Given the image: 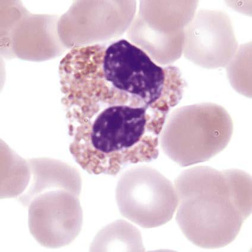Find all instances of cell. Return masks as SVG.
Listing matches in <instances>:
<instances>
[{
	"mask_svg": "<svg viewBox=\"0 0 252 252\" xmlns=\"http://www.w3.org/2000/svg\"><path fill=\"white\" fill-rule=\"evenodd\" d=\"M174 186L179 199L177 224L198 247L228 245L252 214V177L244 171L197 166L183 171Z\"/></svg>",
	"mask_w": 252,
	"mask_h": 252,
	"instance_id": "6da1fadb",
	"label": "cell"
},
{
	"mask_svg": "<svg viewBox=\"0 0 252 252\" xmlns=\"http://www.w3.org/2000/svg\"><path fill=\"white\" fill-rule=\"evenodd\" d=\"M233 133L231 117L224 107L200 103L176 109L159 137L166 156L180 167L208 161L227 147Z\"/></svg>",
	"mask_w": 252,
	"mask_h": 252,
	"instance_id": "7a4b0ae2",
	"label": "cell"
},
{
	"mask_svg": "<svg viewBox=\"0 0 252 252\" xmlns=\"http://www.w3.org/2000/svg\"><path fill=\"white\" fill-rule=\"evenodd\" d=\"M197 6V1H141L128 38L156 64L171 65L182 56L185 30Z\"/></svg>",
	"mask_w": 252,
	"mask_h": 252,
	"instance_id": "3957f363",
	"label": "cell"
},
{
	"mask_svg": "<svg viewBox=\"0 0 252 252\" xmlns=\"http://www.w3.org/2000/svg\"><path fill=\"white\" fill-rule=\"evenodd\" d=\"M120 213L145 228L160 227L170 221L179 205L175 188L159 171L147 165L126 171L116 190Z\"/></svg>",
	"mask_w": 252,
	"mask_h": 252,
	"instance_id": "277c9868",
	"label": "cell"
},
{
	"mask_svg": "<svg viewBox=\"0 0 252 252\" xmlns=\"http://www.w3.org/2000/svg\"><path fill=\"white\" fill-rule=\"evenodd\" d=\"M239 47L231 20L224 11L200 10L185 28L183 54L199 67H225Z\"/></svg>",
	"mask_w": 252,
	"mask_h": 252,
	"instance_id": "5b68a950",
	"label": "cell"
},
{
	"mask_svg": "<svg viewBox=\"0 0 252 252\" xmlns=\"http://www.w3.org/2000/svg\"><path fill=\"white\" fill-rule=\"evenodd\" d=\"M79 194L65 190L57 194L50 202H33L30 208V230L36 226L48 232L50 248H57L72 242L81 231L83 213Z\"/></svg>",
	"mask_w": 252,
	"mask_h": 252,
	"instance_id": "8992f818",
	"label": "cell"
},
{
	"mask_svg": "<svg viewBox=\"0 0 252 252\" xmlns=\"http://www.w3.org/2000/svg\"><path fill=\"white\" fill-rule=\"evenodd\" d=\"M92 251L144 252L141 233L136 227L124 220L111 223L99 231Z\"/></svg>",
	"mask_w": 252,
	"mask_h": 252,
	"instance_id": "52a82bcc",
	"label": "cell"
},
{
	"mask_svg": "<svg viewBox=\"0 0 252 252\" xmlns=\"http://www.w3.org/2000/svg\"><path fill=\"white\" fill-rule=\"evenodd\" d=\"M231 87L243 96L252 98V42L239 46L227 66Z\"/></svg>",
	"mask_w": 252,
	"mask_h": 252,
	"instance_id": "ba28073f",
	"label": "cell"
},
{
	"mask_svg": "<svg viewBox=\"0 0 252 252\" xmlns=\"http://www.w3.org/2000/svg\"><path fill=\"white\" fill-rule=\"evenodd\" d=\"M227 4L235 10L251 16L252 1H227Z\"/></svg>",
	"mask_w": 252,
	"mask_h": 252,
	"instance_id": "9c48e42d",
	"label": "cell"
}]
</instances>
